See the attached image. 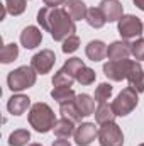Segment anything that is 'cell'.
<instances>
[{"mask_svg":"<svg viewBox=\"0 0 144 146\" xmlns=\"http://www.w3.org/2000/svg\"><path fill=\"white\" fill-rule=\"evenodd\" d=\"M37 21L44 29L51 31V36L56 41H61L66 36H73V33H75V24H73L71 15L63 9L46 7V9L39 10Z\"/></svg>","mask_w":144,"mask_h":146,"instance_id":"cell-1","label":"cell"},{"mask_svg":"<svg viewBox=\"0 0 144 146\" xmlns=\"http://www.w3.org/2000/svg\"><path fill=\"white\" fill-rule=\"evenodd\" d=\"M29 122L39 133H48L56 124L53 110L49 109L46 104H41V102L36 104V106H32L31 114H29Z\"/></svg>","mask_w":144,"mask_h":146,"instance_id":"cell-2","label":"cell"},{"mask_svg":"<svg viewBox=\"0 0 144 146\" xmlns=\"http://www.w3.org/2000/svg\"><path fill=\"white\" fill-rule=\"evenodd\" d=\"M9 82V87L12 92H19V90H24V88H29L31 85H34L36 82V73L31 66H20L17 70L9 75L7 78Z\"/></svg>","mask_w":144,"mask_h":146,"instance_id":"cell-3","label":"cell"},{"mask_svg":"<svg viewBox=\"0 0 144 146\" xmlns=\"http://www.w3.org/2000/svg\"><path fill=\"white\" fill-rule=\"evenodd\" d=\"M136 106H137V94L134 92V88H126L112 104V109L115 115H127Z\"/></svg>","mask_w":144,"mask_h":146,"instance_id":"cell-4","label":"cell"},{"mask_svg":"<svg viewBox=\"0 0 144 146\" xmlns=\"http://www.w3.org/2000/svg\"><path fill=\"white\" fill-rule=\"evenodd\" d=\"M98 139L102 146H122L124 143V136L119 129V126H115L114 122L104 124V127L98 133Z\"/></svg>","mask_w":144,"mask_h":146,"instance_id":"cell-5","label":"cell"},{"mask_svg":"<svg viewBox=\"0 0 144 146\" xmlns=\"http://www.w3.org/2000/svg\"><path fill=\"white\" fill-rule=\"evenodd\" d=\"M132 65L134 63L129 61V60H110L104 66V73L112 80H122V78H126L129 75Z\"/></svg>","mask_w":144,"mask_h":146,"instance_id":"cell-6","label":"cell"},{"mask_svg":"<svg viewBox=\"0 0 144 146\" xmlns=\"http://www.w3.org/2000/svg\"><path fill=\"white\" fill-rule=\"evenodd\" d=\"M119 31H120V36L124 37H136L143 33V24L137 17L126 15L119 22Z\"/></svg>","mask_w":144,"mask_h":146,"instance_id":"cell-7","label":"cell"},{"mask_svg":"<svg viewBox=\"0 0 144 146\" xmlns=\"http://www.w3.org/2000/svg\"><path fill=\"white\" fill-rule=\"evenodd\" d=\"M53 65H54V53L49 51V49H44V51L37 53L32 58V66L39 73H48Z\"/></svg>","mask_w":144,"mask_h":146,"instance_id":"cell-8","label":"cell"},{"mask_svg":"<svg viewBox=\"0 0 144 146\" xmlns=\"http://www.w3.org/2000/svg\"><path fill=\"white\" fill-rule=\"evenodd\" d=\"M95 136H97V127H95V124H90V122L81 124L78 127V131L75 133V139L80 146H88L95 139Z\"/></svg>","mask_w":144,"mask_h":146,"instance_id":"cell-9","label":"cell"},{"mask_svg":"<svg viewBox=\"0 0 144 146\" xmlns=\"http://www.w3.org/2000/svg\"><path fill=\"white\" fill-rule=\"evenodd\" d=\"M100 10L104 12L105 21H108V22L122 19V5L117 0H104L100 3Z\"/></svg>","mask_w":144,"mask_h":146,"instance_id":"cell-10","label":"cell"},{"mask_svg":"<svg viewBox=\"0 0 144 146\" xmlns=\"http://www.w3.org/2000/svg\"><path fill=\"white\" fill-rule=\"evenodd\" d=\"M41 39H42L41 31L36 29V27H32V26L26 27V29L22 31V34H20V42H22V46H24V48H27V49L36 48L37 44L41 42Z\"/></svg>","mask_w":144,"mask_h":146,"instance_id":"cell-11","label":"cell"},{"mask_svg":"<svg viewBox=\"0 0 144 146\" xmlns=\"http://www.w3.org/2000/svg\"><path fill=\"white\" fill-rule=\"evenodd\" d=\"M29 104H31L29 97H26V95H15V97H12L9 100L7 109H9L10 114H14V115H20V114H24L27 110Z\"/></svg>","mask_w":144,"mask_h":146,"instance_id":"cell-12","label":"cell"},{"mask_svg":"<svg viewBox=\"0 0 144 146\" xmlns=\"http://www.w3.org/2000/svg\"><path fill=\"white\" fill-rule=\"evenodd\" d=\"M127 78H129L131 88H134L137 92H144V73L137 63L132 65V68H131V72L127 75Z\"/></svg>","mask_w":144,"mask_h":146,"instance_id":"cell-13","label":"cell"},{"mask_svg":"<svg viewBox=\"0 0 144 146\" xmlns=\"http://www.w3.org/2000/svg\"><path fill=\"white\" fill-rule=\"evenodd\" d=\"M131 46L132 44H127V42H114L110 44V48L107 49V54L110 60H126V56L131 53Z\"/></svg>","mask_w":144,"mask_h":146,"instance_id":"cell-14","label":"cell"},{"mask_svg":"<svg viewBox=\"0 0 144 146\" xmlns=\"http://www.w3.org/2000/svg\"><path fill=\"white\" fill-rule=\"evenodd\" d=\"M66 12L71 15L73 21H80V19H83L88 14L85 3L81 0H68L66 2Z\"/></svg>","mask_w":144,"mask_h":146,"instance_id":"cell-15","label":"cell"},{"mask_svg":"<svg viewBox=\"0 0 144 146\" xmlns=\"http://www.w3.org/2000/svg\"><path fill=\"white\" fill-rule=\"evenodd\" d=\"M105 54H107V48L102 41H92L87 46V56L92 61H100Z\"/></svg>","mask_w":144,"mask_h":146,"instance_id":"cell-16","label":"cell"},{"mask_svg":"<svg viewBox=\"0 0 144 146\" xmlns=\"http://www.w3.org/2000/svg\"><path fill=\"white\" fill-rule=\"evenodd\" d=\"M76 107L81 112V115H90L95 112V102L88 95H78L76 97Z\"/></svg>","mask_w":144,"mask_h":146,"instance_id":"cell-17","label":"cell"},{"mask_svg":"<svg viewBox=\"0 0 144 146\" xmlns=\"http://www.w3.org/2000/svg\"><path fill=\"white\" fill-rule=\"evenodd\" d=\"M53 129H54V134H56V136H59V138H68V136L73 134V122L65 117V119L58 121Z\"/></svg>","mask_w":144,"mask_h":146,"instance_id":"cell-18","label":"cell"},{"mask_svg":"<svg viewBox=\"0 0 144 146\" xmlns=\"http://www.w3.org/2000/svg\"><path fill=\"white\" fill-rule=\"evenodd\" d=\"M95 115H97V121H98L100 124H107V122H112V119H114L115 112H114V109H112V106L100 104V107L97 109Z\"/></svg>","mask_w":144,"mask_h":146,"instance_id":"cell-19","label":"cell"},{"mask_svg":"<svg viewBox=\"0 0 144 146\" xmlns=\"http://www.w3.org/2000/svg\"><path fill=\"white\" fill-rule=\"evenodd\" d=\"M87 19H88V24L93 26V27H102V26L107 22L104 12L100 10V7H98V9H90L88 14H87Z\"/></svg>","mask_w":144,"mask_h":146,"instance_id":"cell-20","label":"cell"},{"mask_svg":"<svg viewBox=\"0 0 144 146\" xmlns=\"http://www.w3.org/2000/svg\"><path fill=\"white\" fill-rule=\"evenodd\" d=\"M51 95L59 102V104H66V102H71L73 99H75V92L70 90V88H63V87H56L53 92H51Z\"/></svg>","mask_w":144,"mask_h":146,"instance_id":"cell-21","label":"cell"},{"mask_svg":"<svg viewBox=\"0 0 144 146\" xmlns=\"http://www.w3.org/2000/svg\"><path fill=\"white\" fill-rule=\"evenodd\" d=\"M29 138H31L29 133L24 131V129H20V131H15V133L10 134L9 143H10V146H24L27 141H29Z\"/></svg>","mask_w":144,"mask_h":146,"instance_id":"cell-22","label":"cell"},{"mask_svg":"<svg viewBox=\"0 0 144 146\" xmlns=\"http://www.w3.org/2000/svg\"><path fill=\"white\" fill-rule=\"evenodd\" d=\"M61 114L65 115V117H68L70 115V121H78V119H81L83 115H81V112L78 110L76 106H73L71 102H68V106L66 104H61Z\"/></svg>","mask_w":144,"mask_h":146,"instance_id":"cell-23","label":"cell"},{"mask_svg":"<svg viewBox=\"0 0 144 146\" xmlns=\"http://www.w3.org/2000/svg\"><path fill=\"white\" fill-rule=\"evenodd\" d=\"M110 94H112L110 83H100L98 88H97V92H95V100L100 102V104H105V100H108Z\"/></svg>","mask_w":144,"mask_h":146,"instance_id":"cell-24","label":"cell"},{"mask_svg":"<svg viewBox=\"0 0 144 146\" xmlns=\"http://www.w3.org/2000/svg\"><path fill=\"white\" fill-rule=\"evenodd\" d=\"M17 54H19V49H17V44H7V46H3V49H2V61L3 63H10L12 60H15L17 58Z\"/></svg>","mask_w":144,"mask_h":146,"instance_id":"cell-25","label":"cell"},{"mask_svg":"<svg viewBox=\"0 0 144 146\" xmlns=\"http://www.w3.org/2000/svg\"><path fill=\"white\" fill-rule=\"evenodd\" d=\"M76 80L78 82H81L83 85H90L93 80H95V73L93 70H90V68H87V66H81L78 73H76Z\"/></svg>","mask_w":144,"mask_h":146,"instance_id":"cell-26","label":"cell"},{"mask_svg":"<svg viewBox=\"0 0 144 146\" xmlns=\"http://www.w3.org/2000/svg\"><path fill=\"white\" fill-rule=\"evenodd\" d=\"M5 7L10 14L17 15L20 12H24L26 9V0H5Z\"/></svg>","mask_w":144,"mask_h":146,"instance_id":"cell-27","label":"cell"},{"mask_svg":"<svg viewBox=\"0 0 144 146\" xmlns=\"http://www.w3.org/2000/svg\"><path fill=\"white\" fill-rule=\"evenodd\" d=\"M131 53L136 56V60H144V39H139L131 46Z\"/></svg>","mask_w":144,"mask_h":146,"instance_id":"cell-28","label":"cell"},{"mask_svg":"<svg viewBox=\"0 0 144 146\" xmlns=\"http://www.w3.org/2000/svg\"><path fill=\"white\" fill-rule=\"evenodd\" d=\"M78 37L76 36H68V39L65 41V44H63V51L65 53H73V51H76V48H78Z\"/></svg>","mask_w":144,"mask_h":146,"instance_id":"cell-29","label":"cell"},{"mask_svg":"<svg viewBox=\"0 0 144 146\" xmlns=\"http://www.w3.org/2000/svg\"><path fill=\"white\" fill-rule=\"evenodd\" d=\"M63 0H44V3L46 5H49V7H54V5H59Z\"/></svg>","mask_w":144,"mask_h":146,"instance_id":"cell-30","label":"cell"},{"mask_svg":"<svg viewBox=\"0 0 144 146\" xmlns=\"http://www.w3.org/2000/svg\"><path fill=\"white\" fill-rule=\"evenodd\" d=\"M53 146H70V143H68V141H65V139L61 138L59 141H56V143H54Z\"/></svg>","mask_w":144,"mask_h":146,"instance_id":"cell-31","label":"cell"},{"mask_svg":"<svg viewBox=\"0 0 144 146\" xmlns=\"http://www.w3.org/2000/svg\"><path fill=\"white\" fill-rule=\"evenodd\" d=\"M134 3H136L141 10H144V0H134Z\"/></svg>","mask_w":144,"mask_h":146,"instance_id":"cell-32","label":"cell"},{"mask_svg":"<svg viewBox=\"0 0 144 146\" xmlns=\"http://www.w3.org/2000/svg\"><path fill=\"white\" fill-rule=\"evenodd\" d=\"M141 146H144V145H141Z\"/></svg>","mask_w":144,"mask_h":146,"instance_id":"cell-33","label":"cell"}]
</instances>
